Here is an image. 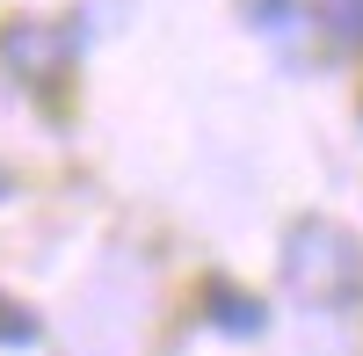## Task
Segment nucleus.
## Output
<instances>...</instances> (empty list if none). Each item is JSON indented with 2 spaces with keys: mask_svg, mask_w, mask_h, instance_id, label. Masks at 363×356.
I'll list each match as a JSON object with an SVG mask.
<instances>
[{
  "mask_svg": "<svg viewBox=\"0 0 363 356\" xmlns=\"http://www.w3.org/2000/svg\"><path fill=\"white\" fill-rule=\"evenodd\" d=\"M284 284L320 313H349L363 299V247L335 218H298L284 240Z\"/></svg>",
  "mask_w": 363,
  "mask_h": 356,
  "instance_id": "nucleus-1",
  "label": "nucleus"
},
{
  "mask_svg": "<svg viewBox=\"0 0 363 356\" xmlns=\"http://www.w3.org/2000/svg\"><path fill=\"white\" fill-rule=\"evenodd\" d=\"M66 37H58L51 22H15V29H0V58H8V66L22 73V80H58V66H66Z\"/></svg>",
  "mask_w": 363,
  "mask_h": 356,
  "instance_id": "nucleus-2",
  "label": "nucleus"
},
{
  "mask_svg": "<svg viewBox=\"0 0 363 356\" xmlns=\"http://www.w3.org/2000/svg\"><path fill=\"white\" fill-rule=\"evenodd\" d=\"M203 306H211V328H225V335H262L269 328L262 299H247V291H233V284H211Z\"/></svg>",
  "mask_w": 363,
  "mask_h": 356,
  "instance_id": "nucleus-3",
  "label": "nucleus"
},
{
  "mask_svg": "<svg viewBox=\"0 0 363 356\" xmlns=\"http://www.w3.org/2000/svg\"><path fill=\"white\" fill-rule=\"evenodd\" d=\"M313 15L327 22V37H342V44L363 37V0H313Z\"/></svg>",
  "mask_w": 363,
  "mask_h": 356,
  "instance_id": "nucleus-4",
  "label": "nucleus"
},
{
  "mask_svg": "<svg viewBox=\"0 0 363 356\" xmlns=\"http://www.w3.org/2000/svg\"><path fill=\"white\" fill-rule=\"evenodd\" d=\"M37 342V320H29L15 299H0V349H29Z\"/></svg>",
  "mask_w": 363,
  "mask_h": 356,
  "instance_id": "nucleus-5",
  "label": "nucleus"
},
{
  "mask_svg": "<svg viewBox=\"0 0 363 356\" xmlns=\"http://www.w3.org/2000/svg\"><path fill=\"white\" fill-rule=\"evenodd\" d=\"M247 8H255V22H277V15H284V0H247Z\"/></svg>",
  "mask_w": 363,
  "mask_h": 356,
  "instance_id": "nucleus-6",
  "label": "nucleus"
},
{
  "mask_svg": "<svg viewBox=\"0 0 363 356\" xmlns=\"http://www.w3.org/2000/svg\"><path fill=\"white\" fill-rule=\"evenodd\" d=\"M0 196H8V167H0Z\"/></svg>",
  "mask_w": 363,
  "mask_h": 356,
  "instance_id": "nucleus-7",
  "label": "nucleus"
}]
</instances>
